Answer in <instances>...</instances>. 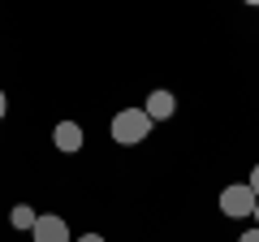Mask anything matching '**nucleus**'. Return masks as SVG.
Here are the masks:
<instances>
[{
	"label": "nucleus",
	"mask_w": 259,
	"mask_h": 242,
	"mask_svg": "<svg viewBox=\"0 0 259 242\" xmlns=\"http://www.w3.org/2000/svg\"><path fill=\"white\" fill-rule=\"evenodd\" d=\"M151 134V117L143 108H121L117 117H112V139L121 143V147H134V143H143Z\"/></svg>",
	"instance_id": "nucleus-1"
},
{
	"label": "nucleus",
	"mask_w": 259,
	"mask_h": 242,
	"mask_svg": "<svg viewBox=\"0 0 259 242\" xmlns=\"http://www.w3.org/2000/svg\"><path fill=\"white\" fill-rule=\"evenodd\" d=\"M255 204H259V199H255V190H250L246 182L221 190V212L233 216V221H238V216H255Z\"/></svg>",
	"instance_id": "nucleus-2"
},
{
	"label": "nucleus",
	"mask_w": 259,
	"mask_h": 242,
	"mask_svg": "<svg viewBox=\"0 0 259 242\" xmlns=\"http://www.w3.org/2000/svg\"><path fill=\"white\" fill-rule=\"evenodd\" d=\"M30 233H35V242H69V225L61 216H39Z\"/></svg>",
	"instance_id": "nucleus-3"
},
{
	"label": "nucleus",
	"mask_w": 259,
	"mask_h": 242,
	"mask_svg": "<svg viewBox=\"0 0 259 242\" xmlns=\"http://www.w3.org/2000/svg\"><path fill=\"white\" fill-rule=\"evenodd\" d=\"M52 143L61 151H82V126H78V121H61L52 130Z\"/></svg>",
	"instance_id": "nucleus-4"
},
{
	"label": "nucleus",
	"mask_w": 259,
	"mask_h": 242,
	"mask_svg": "<svg viewBox=\"0 0 259 242\" xmlns=\"http://www.w3.org/2000/svg\"><path fill=\"white\" fill-rule=\"evenodd\" d=\"M143 112H147L151 121H168V117L177 112V100H173V91H151V95H147V108H143Z\"/></svg>",
	"instance_id": "nucleus-5"
},
{
	"label": "nucleus",
	"mask_w": 259,
	"mask_h": 242,
	"mask_svg": "<svg viewBox=\"0 0 259 242\" xmlns=\"http://www.w3.org/2000/svg\"><path fill=\"white\" fill-rule=\"evenodd\" d=\"M35 221H39V212L30 204H18V208H13V216H9L13 229H35Z\"/></svg>",
	"instance_id": "nucleus-6"
},
{
	"label": "nucleus",
	"mask_w": 259,
	"mask_h": 242,
	"mask_svg": "<svg viewBox=\"0 0 259 242\" xmlns=\"http://www.w3.org/2000/svg\"><path fill=\"white\" fill-rule=\"evenodd\" d=\"M246 186H250V190H255V199H259V165H255V169H250V182H246Z\"/></svg>",
	"instance_id": "nucleus-7"
},
{
	"label": "nucleus",
	"mask_w": 259,
	"mask_h": 242,
	"mask_svg": "<svg viewBox=\"0 0 259 242\" xmlns=\"http://www.w3.org/2000/svg\"><path fill=\"white\" fill-rule=\"evenodd\" d=\"M238 242H259V229H250V233H242Z\"/></svg>",
	"instance_id": "nucleus-8"
},
{
	"label": "nucleus",
	"mask_w": 259,
	"mask_h": 242,
	"mask_svg": "<svg viewBox=\"0 0 259 242\" xmlns=\"http://www.w3.org/2000/svg\"><path fill=\"white\" fill-rule=\"evenodd\" d=\"M5 112H9V100H5V91H0V121H5Z\"/></svg>",
	"instance_id": "nucleus-9"
},
{
	"label": "nucleus",
	"mask_w": 259,
	"mask_h": 242,
	"mask_svg": "<svg viewBox=\"0 0 259 242\" xmlns=\"http://www.w3.org/2000/svg\"><path fill=\"white\" fill-rule=\"evenodd\" d=\"M78 242H104V238H100V233H87V238H78Z\"/></svg>",
	"instance_id": "nucleus-10"
},
{
	"label": "nucleus",
	"mask_w": 259,
	"mask_h": 242,
	"mask_svg": "<svg viewBox=\"0 0 259 242\" xmlns=\"http://www.w3.org/2000/svg\"><path fill=\"white\" fill-rule=\"evenodd\" d=\"M255 221H259V204H255Z\"/></svg>",
	"instance_id": "nucleus-11"
}]
</instances>
